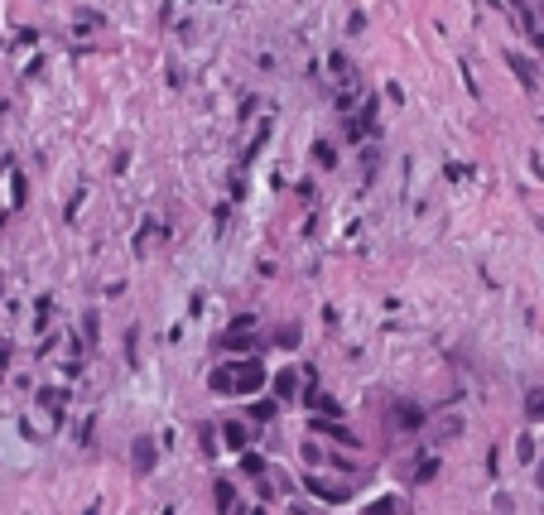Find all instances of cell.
I'll return each instance as SVG.
<instances>
[{"label":"cell","mask_w":544,"mask_h":515,"mask_svg":"<svg viewBox=\"0 0 544 515\" xmlns=\"http://www.w3.org/2000/svg\"><path fill=\"white\" fill-rule=\"evenodd\" d=\"M212 385H217L222 395H236V390H255V385H260V366H255V361L217 366V371H212Z\"/></svg>","instance_id":"cell-1"},{"label":"cell","mask_w":544,"mask_h":515,"mask_svg":"<svg viewBox=\"0 0 544 515\" xmlns=\"http://www.w3.org/2000/svg\"><path fill=\"white\" fill-rule=\"evenodd\" d=\"M525 409H530L535 419H544V390H530V395H525Z\"/></svg>","instance_id":"cell-2"}]
</instances>
